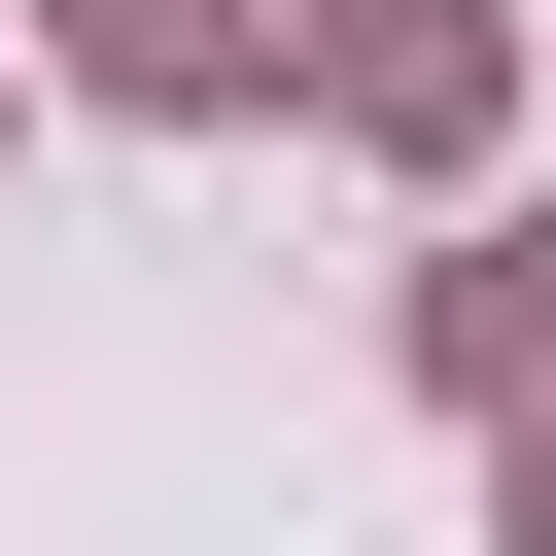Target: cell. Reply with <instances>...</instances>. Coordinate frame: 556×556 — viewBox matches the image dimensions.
Returning a JSON list of instances; mask_svg holds the SVG:
<instances>
[{
	"mask_svg": "<svg viewBox=\"0 0 556 556\" xmlns=\"http://www.w3.org/2000/svg\"><path fill=\"white\" fill-rule=\"evenodd\" d=\"M313 104H348L382 174H486V139H521V0H313Z\"/></svg>",
	"mask_w": 556,
	"mask_h": 556,
	"instance_id": "obj_1",
	"label": "cell"
},
{
	"mask_svg": "<svg viewBox=\"0 0 556 556\" xmlns=\"http://www.w3.org/2000/svg\"><path fill=\"white\" fill-rule=\"evenodd\" d=\"M382 348H417L452 417H556V208H452V243L382 278Z\"/></svg>",
	"mask_w": 556,
	"mask_h": 556,
	"instance_id": "obj_2",
	"label": "cell"
},
{
	"mask_svg": "<svg viewBox=\"0 0 556 556\" xmlns=\"http://www.w3.org/2000/svg\"><path fill=\"white\" fill-rule=\"evenodd\" d=\"M35 70L139 104V139H243V104H278V0H35Z\"/></svg>",
	"mask_w": 556,
	"mask_h": 556,
	"instance_id": "obj_3",
	"label": "cell"
},
{
	"mask_svg": "<svg viewBox=\"0 0 556 556\" xmlns=\"http://www.w3.org/2000/svg\"><path fill=\"white\" fill-rule=\"evenodd\" d=\"M521 556H556V417H521Z\"/></svg>",
	"mask_w": 556,
	"mask_h": 556,
	"instance_id": "obj_4",
	"label": "cell"
}]
</instances>
